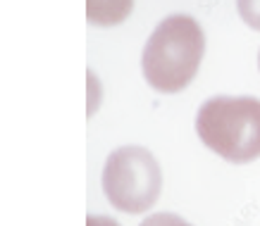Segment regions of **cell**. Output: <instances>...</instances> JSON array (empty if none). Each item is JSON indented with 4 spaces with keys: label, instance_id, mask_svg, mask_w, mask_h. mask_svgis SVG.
Returning a JSON list of instances; mask_svg holds the SVG:
<instances>
[{
    "label": "cell",
    "instance_id": "8",
    "mask_svg": "<svg viewBox=\"0 0 260 226\" xmlns=\"http://www.w3.org/2000/svg\"><path fill=\"white\" fill-rule=\"evenodd\" d=\"M258 67H260V53H258Z\"/></svg>",
    "mask_w": 260,
    "mask_h": 226
},
{
    "label": "cell",
    "instance_id": "5",
    "mask_svg": "<svg viewBox=\"0 0 260 226\" xmlns=\"http://www.w3.org/2000/svg\"><path fill=\"white\" fill-rule=\"evenodd\" d=\"M237 10L244 24L260 31V0H237Z\"/></svg>",
    "mask_w": 260,
    "mask_h": 226
},
{
    "label": "cell",
    "instance_id": "2",
    "mask_svg": "<svg viewBox=\"0 0 260 226\" xmlns=\"http://www.w3.org/2000/svg\"><path fill=\"white\" fill-rule=\"evenodd\" d=\"M196 133L205 148L232 164L260 157V100L248 95H215L198 107Z\"/></svg>",
    "mask_w": 260,
    "mask_h": 226
},
{
    "label": "cell",
    "instance_id": "6",
    "mask_svg": "<svg viewBox=\"0 0 260 226\" xmlns=\"http://www.w3.org/2000/svg\"><path fill=\"white\" fill-rule=\"evenodd\" d=\"M139 226H191L186 219H181L179 214L172 212H158V214H150L148 219H143Z\"/></svg>",
    "mask_w": 260,
    "mask_h": 226
},
{
    "label": "cell",
    "instance_id": "4",
    "mask_svg": "<svg viewBox=\"0 0 260 226\" xmlns=\"http://www.w3.org/2000/svg\"><path fill=\"white\" fill-rule=\"evenodd\" d=\"M132 10L134 0H86V19L93 26H117Z\"/></svg>",
    "mask_w": 260,
    "mask_h": 226
},
{
    "label": "cell",
    "instance_id": "3",
    "mask_svg": "<svg viewBox=\"0 0 260 226\" xmlns=\"http://www.w3.org/2000/svg\"><path fill=\"white\" fill-rule=\"evenodd\" d=\"M162 172L153 153L141 145H124L110 153L103 167V193L126 214L148 212L160 198Z\"/></svg>",
    "mask_w": 260,
    "mask_h": 226
},
{
    "label": "cell",
    "instance_id": "1",
    "mask_svg": "<svg viewBox=\"0 0 260 226\" xmlns=\"http://www.w3.org/2000/svg\"><path fill=\"white\" fill-rule=\"evenodd\" d=\"M203 53L201 24L189 15H172L155 26L143 46V77L158 93H179L193 81Z\"/></svg>",
    "mask_w": 260,
    "mask_h": 226
},
{
    "label": "cell",
    "instance_id": "7",
    "mask_svg": "<svg viewBox=\"0 0 260 226\" xmlns=\"http://www.w3.org/2000/svg\"><path fill=\"white\" fill-rule=\"evenodd\" d=\"M86 226H119V221H115V219H110V217H91V214H88Z\"/></svg>",
    "mask_w": 260,
    "mask_h": 226
}]
</instances>
